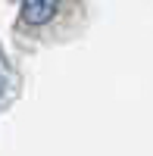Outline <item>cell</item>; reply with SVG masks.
Returning a JSON list of instances; mask_svg holds the SVG:
<instances>
[{"mask_svg": "<svg viewBox=\"0 0 153 156\" xmlns=\"http://www.w3.org/2000/svg\"><path fill=\"white\" fill-rule=\"evenodd\" d=\"M59 0H22V16L28 25H44L53 19Z\"/></svg>", "mask_w": 153, "mask_h": 156, "instance_id": "1", "label": "cell"}]
</instances>
